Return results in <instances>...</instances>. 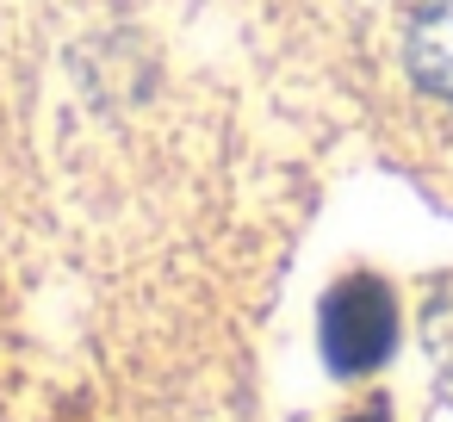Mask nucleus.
<instances>
[{
	"label": "nucleus",
	"instance_id": "1",
	"mask_svg": "<svg viewBox=\"0 0 453 422\" xmlns=\"http://www.w3.org/2000/svg\"><path fill=\"white\" fill-rule=\"evenodd\" d=\"M397 348V298L379 273H354L323 298V360L335 372H372Z\"/></svg>",
	"mask_w": 453,
	"mask_h": 422
},
{
	"label": "nucleus",
	"instance_id": "2",
	"mask_svg": "<svg viewBox=\"0 0 453 422\" xmlns=\"http://www.w3.org/2000/svg\"><path fill=\"white\" fill-rule=\"evenodd\" d=\"M403 63L428 94L453 100V0H422L416 7L410 38H403Z\"/></svg>",
	"mask_w": 453,
	"mask_h": 422
},
{
	"label": "nucleus",
	"instance_id": "3",
	"mask_svg": "<svg viewBox=\"0 0 453 422\" xmlns=\"http://www.w3.org/2000/svg\"><path fill=\"white\" fill-rule=\"evenodd\" d=\"M348 422H391V416H385V403H366V410H360V416H348Z\"/></svg>",
	"mask_w": 453,
	"mask_h": 422
}]
</instances>
